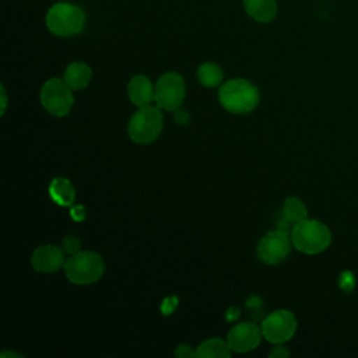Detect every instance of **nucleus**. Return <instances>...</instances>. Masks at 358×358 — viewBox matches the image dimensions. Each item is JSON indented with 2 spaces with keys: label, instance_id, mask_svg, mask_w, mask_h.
<instances>
[{
  "label": "nucleus",
  "instance_id": "obj_2",
  "mask_svg": "<svg viewBox=\"0 0 358 358\" xmlns=\"http://www.w3.org/2000/svg\"><path fill=\"white\" fill-rule=\"evenodd\" d=\"M291 241L301 253L319 255L330 246L331 231L319 220L305 218L291 229Z\"/></svg>",
  "mask_w": 358,
  "mask_h": 358
},
{
  "label": "nucleus",
  "instance_id": "obj_15",
  "mask_svg": "<svg viewBox=\"0 0 358 358\" xmlns=\"http://www.w3.org/2000/svg\"><path fill=\"white\" fill-rule=\"evenodd\" d=\"M246 14L257 22H270L277 15L275 0H243Z\"/></svg>",
  "mask_w": 358,
  "mask_h": 358
},
{
  "label": "nucleus",
  "instance_id": "obj_16",
  "mask_svg": "<svg viewBox=\"0 0 358 358\" xmlns=\"http://www.w3.org/2000/svg\"><path fill=\"white\" fill-rule=\"evenodd\" d=\"M49 196L56 204L70 207L74 203L76 190L67 178H53L49 183Z\"/></svg>",
  "mask_w": 358,
  "mask_h": 358
},
{
  "label": "nucleus",
  "instance_id": "obj_20",
  "mask_svg": "<svg viewBox=\"0 0 358 358\" xmlns=\"http://www.w3.org/2000/svg\"><path fill=\"white\" fill-rule=\"evenodd\" d=\"M338 287L344 291V292H351L355 287V277L351 271L345 270L340 274L338 277Z\"/></svg>",
  "mask_w": 358,
  "mask_h": 358
},
{
  "label": "nucleus",
  "instance_id": "obj_14",
  "mask_svg": "<svg viewBox=\"0 0 358 358\" xmlns=\"http://www.w3.org/2000/svg\"><path fill=\"white\" fill-rule=\"evenodd\" d=\"M92 77V70L91 67L84 63V62H73L70 63L64 73H63V78L64 81L74 90V91H80L84 90Z\"/></svg>",
  "mask_w": 358,
  "mask_h": 358
},
{
  "label": "nucleus",
  "instance_id": "obj_17",
  "mask_svg": "<svg viewBox=\"0 0 358 358\" xmlns=\"http://www.w3.org/2000/svg\"><path fill=\"white\" fill-rule=\"evenodd\" d=\"M196 354L199 358H229L231 348L227 340L222 338H208L203 341L197 348Z\"/></svg>",
  "mask_w": 358,
  "mask_h": 358
},
{
  "label": "nucleus",
  "instance_id": "obj_19",
  "mask_svg": "<svg viewBox=\"0 0 358 358\" xmlns=\"http://www.w3.org/2000/svg\"><path fill=\"white\" fill-rule=\"evenodd\" d=\"M62 248H63V250H64L67 255L71 256V255L80 252L81 241H80L77 236H74V235H67L66 238H63Z\"/></svg>",
  "mask_w": 358,
  "mask_h": 358
},
{
  "label": "nucleus",
  "instance_id": "obj_22",
  "mask_svg": "<svg viewBox=\"0 0 358 358\" xmlns=\"http://www.w3.org/2000/svg\"><path fill=\"white\" fill-rule=\"evenodd\" d=\"M289 355V351L285 345L282 344H275V347L271 348V351L268 352L270 358H285Z\"/></svg>",
  "mask_w": 358,
  "mask_h": 358
},
{
  "label": "nucleus",
  "instance_id": "obj_6",
  "mask_svg": "<svg viewBox=\"0 0 358 358\" xmlns=\"http://www.w3.org/2000/svg\"><path fill=\"white\" fill-rule=\"evenodd\" d=\"M73 88L64 81V78H49L41 90V103L53 116L62 117L70 113L74 96Z\"/></svg>",
  "mask_w": 358,
  "mask_h": 358
},
{
  "label": "nucleus",
  "instance_id": "obj_10",
  "mask_svg": "<svg viewBox=\"0 0 358 358\" xmlns=\"http://www.w3.org/2000/svg\"><path fill=\"white\" fill-rule=\"evenodd\" d=\"M263 337L262 327L253 322H242L235 324L227 336V343L231 351L248 352L255 350Z\"/></svg>",
  "mask_w": 358,
  "mask_h": 358
},
{
  "label": "nucleus",
  "instance_id": "obj_1",
  "mask_svg": "<svg viewBox=\"0 0 358 358\" xmlns=\"http://www.w3.org/2000/svg\"><path fill=\"white\" fill-rule=\"evenodd\" d=\"M218 101L229 113L243 115L252 112L259 105L260 92L252 81L246 78H232L220 87Z\"/></svg>",
  "mask_w": 358,
  "mask_h": 358
},
{
  "label": "nucleus",
  "instance_id": "obj_3",
  "mask_svg": "<svg viewBox=\"0 0 358 358\" xmlns=\"http://www.w3.org/2000/svg\"><path fill=\"white\" fill-rule=\"evenodd\" d=\"M45 22L53 35L69 38L83 31L85 25V13L74 3L59 1L48 10Z\"/></svg>",
  "mask_w": 358,
  "mask_h": 358
},
{
  "label": "nucleus",
  "instance_id": "obj_24",
  "mask_svg": "<svg viewBox=\"0 0 358 358\" xmlns=\"http://www.w3.org/2000/svg\"><path fill=\"white\" fill-rule=\"evenodd\" d=\"M175 112V119H176V122L178 123H180V124H186L189 120H190V116H189V113L186 112V110H183V109H176V110H173Z\"/></svg>",
  "mask_w": 358,
  "mask_h": 358
},
{
  "label": "nucleus",
  "instance_id": "obj_12",
  "mask_svg": "<svg viewBox=\"0 0 358 358\" xmlns=\"http://www.w3.org/2000/svg\"><path fill=\"white\" fill-rule=\"evenodd\" d=\"M305 218H308V207L305 206V203L296 196H289L284 200V204L281 207L277 228L291 232L294 225Z\"/></svg>",
  "mask_w": 358,
  "mask_h": 358
},
{
  "label": "nucleus",
  "instance_id": "obj_26",
  "mask_svg": "<svg viewBox=\"0 0 358 358\" xmlns=\"http://www.w3.org/2000/svg\"><path fill=\"white\" fill-rule=\"evenodd\" d=\"M1 357L4 358V357H22L21 354H17V352H10V351H4V352H1Z\"/></svg>",
  "mask_w": 358,
  "mask_h": 358
},
{
  "label": "nucleus",
  "instance_id": "obj_18",
  "mask_svg": "<svg viewBox=\"0 0 358 358\" xmlns=\"http://www.w3.org/2000/svg\"><path fill=\"white\" fill-rule=\"evenodd\" d=\"M197 80L201 85L207 88L217 87L224 80V71L222 69L213 62H206L199 66L197 69Z\"/></svg>",
  "mask_w": 358,
  "mask_h": 358
},
{
  "label": "nucleus",
  "instance_id": "obj_4",
  "mask_svg": "<svg viewBox=\"0 0 358 358\" xmlns=\"http://www.w3.org/2000/svg\"><path fill=\"white\" fill-rule=\"evenodd\" d=\"M63 268L70 282L77 285H88L102 277L105 263L99 253L92 250H80L66 260Z\"/></svg>",
  "mask_w": 358,
  "mask_h": 358
},
{
  "label": "nucleus",
  "instance_id": "obj_23",
  "mask_svg": "<svg viewBox=\"0 0 358 358\" xmlns=\"http://www.w3.org/2000/svg\"><path fill=\"white\" fill-rule=\"evenodd\" d=\"M70 215L73 220L76 221H83L87 217V210L84 206L78 204V206H73L70 210Z\"/></svg>",
  "mask_w": 358,
  "mask_h": 358
},
{
  "label": "nucleus",
  "instance_id": "obj_25",
  "mask_svg": "<svg viewBox=\"0 0 358 358\" xmlns=\"http://www.w3.org/2000/svg\"><path fill=\"white\" fill-rule=\"evenodd\" d=\"M1 103H3V106H1V115L4 113V110H6V103H7V96H6V90H4V87L1 85Z\"/></svg>",
  "mask_w": 358,
  "mask_h": 358
},
{
  "label": "nucleus",
  "instance_id": "obj_8",
  "mask_svg": "<svg viewBox=\"0 0 358 358\" xmlns=\"http://www.w3.org/2000/svg\"><path fill=\"white\" fill-rule=\"evenodd\" d=\"M296 326V317L291 310L277 309L264 317L262 333L268 343L282 344L294 337Z\"/></svg>",
  "mask_w": 358,
  "mask_h": 358
},
{
  "label": "nucleus",
  "instance_id": "obj_21",
  "mask_svg": "<svg viewBox=\"0 0 358 358\" xmlns=\"http://www.w3.org/2000/svg\"><path fill=\"white\" fill-rule=\"evenodd\" d=\"M175 355L179 357V358H192V357H197L196 351H193V350L190 348V345H186V344L178 345L176 350H175Z\"/></svg>",
  "mask_w": 358,
  "mask_h": 358
},
{
  "label": "nucleus",
  "instance_id": "obj_11",
  "mask_svg": "<svg viewBox=\"0 0 358 358\" xmlns=\"http://www.w3.org/2000/svg\"><path fill=\"white\" fill-rule=\"evenodd\" d=\"M66 260V252L56 245H41L31 256V264L39 273H55L64 267Z\"/></svg>",
  "mask_w": 358,
  "mask_h": 358
},
{
  "label": "nucleus",
  "instance_id": "obj_9",
  "mask_svg": "<svg viewBox=\"0 0 358 358\" xmlns=\"http://www.w3.org/2000/svg\"><path fill=\"white\" fill-rule=\"evenodd\" d=\"M291 246H294L291 232L275 228L259 241L257 256L266 264H278L288 257Z\"/></svg>",
  "mask_w": 358,
  "mask_h": 358
},
{
  "label": "nucleus",
  "instance_id": "obj_7",
  "mask_svg": "<svg viewBox=\"0 0 358 358\" xmlns=\"http://www.w3.org/2000/svg\"><path fill=\"white\" fill-rule=\"evenodd\" d=\"M186 96L185 80L175 71L164 73L155 84L157 106L164 110H176L180 108Z\"/></svg>",
  "mask_w": 358,
  "mask_h": 358
},
{
  "label": "nucleus",
  "instance_id": "obj_13",
  "mask_svg": "<svg viewBox=\"0 0 358 358\" xmlns=\"http://www.w3.org/2000/svg\"><path fill=\"white\" fill-rule=\"evenodd\" d=\"M127 94L130 101L141 108L150 105L155 98V85L147 76L137 74L130 78L127 85Z\"/></svg>",
  "mask_w": 358,
  "mask_h": 358
},
{
  "label": "nucleus",
  "instance_id": "obj_5",
  "mask_svg": "<svg viewBox=\"0 0 358 358\" xmlns=\"http://www.w3.org/2000/svg\"><path fill=\"white\" fill-rule=\"evenodd\" d=\"M159 106H141L129 120L127 134L136 144H150L155 141L164 126V116Z\"/></svg>",
  "mask_w": 358,
  "mask_h": 358
}]
</instances>
